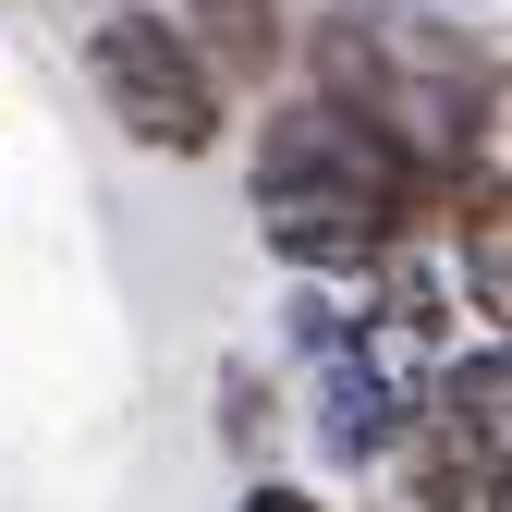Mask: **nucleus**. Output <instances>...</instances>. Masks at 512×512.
Returning a JSON list of instances; mask_svg holds the SVG:
<instances>
[{
	"label": "nucleus",
	"instance_id": "1",
	"mask_svg": "<svg viewBox=\"0 0 512 512\" xmlns=\"http://www.w3.org/2000/svg\"><path fill=\"white\" fill-rule=\"evenodd\" d=\"M86 74H98V110L147 159H208L220 147V86H208V61L183 49L171 13H98L86 25Z\"/></svg>",
	"mask_w": 512,
	"mask_h": 512
},
{
	"label": "nucleus",
	"instance_id": "2",
	"mask_svg": "<svg viewBox=\"0 0 512 512\" xmlns=\"http://www.w3.org/2000/svg\"><path fill=\"white\" fill-rule=\"evenodd\" d=\"M256 244H269L293 281H342V293H366V269H378L403 232H391V208L342 196V183H256Z\"/></svg>",
	"mask_w": 512,
	"mask_h": 512
},
{
	"label": "nucleus",
	"instance_id": "3",
	"mask_svg": "<svg viewBox=\"0 0 512 512\" xmlns=\"http://www.w3.org/2000/svg\"><path fill=\"white\" fill-rule=\"evenodd\" d=\"M403 427H415V391H403V378H378L354 342L342 354H317V452H330V464H391L403 452Z\"/></svg>",
	"mask_w": 512,
	"mask_h": 512
},
{
	"label": "nucleus",
	"instance_id": "4",
	"mask_svg": "<svg viewBox=\"0 0 512 512\" xmlns=\"http://www.w3.org/2000/svg\"><path fill=\"white\" fill-rule=\"evenodd\" d=\"M317 98H330V110H366V122H391V98H403V61H391V13L342 0V13L317 25Z\"/></svg>",
	"mask_w": 512,
	"mask_h": 512
},
{
	"label": "nucleus",
	"instance_id": "5",
	"mask_svg": "<svg viewBox=\"0 0 512 512\" xmlns=\"http://www.w3.org/2000/svg\"><path fill=\"white\" fill-rule=\"evenodd\" d=\"M183 49L208 61V86H269L281 61V0H183Z\"/></svg>",
	"mask_w": 512,
	"mask_h": 512
},
{
	"label": "nucleus",
	"instance_id": "6",
	"mask_svg": "<svg viewBox=\"0 0 512 512\" xmlns=\"http://www.w3.org/2000/svg\"><path fill=\"white\" fill-rule=\"evenodd\" d=\"M269 427H281V391H269V366H256V354H232V366H220V439L256 464V452H269Z\"/></svg>",
	"mask_w": 512,
	"mask_h": 512
},
{
	"label": "nucleus",
	"instance_id": "7",
	"mask_svg": "<svg viewBox=\"0 0 512 512\" xmlns=\"http://www.w3.org/2000/svg\"><path fill=\"white\" fill-rule=\"evenodd\" d=\"M281 342H293V354H342V342H354L342 281H293V293H281Z\"/></svg>",
	"mask_w": 512,
	"mask_h": 512
},
{
	"label": "nucleus",
	"instance_id": "8",
	"mask_svg": "<svg viewBox=\"0 0 512 512\" xmlns=\"http://www.w3.org/2000/svg\"><path fill=\"white\" fill-rule=\"evenodd\" d=\"M232 512H330V500H317V488H293V476H256Z\"/></svg>",
	"mask_w": 512,
	"mask_h": 512
}]
</instances>
